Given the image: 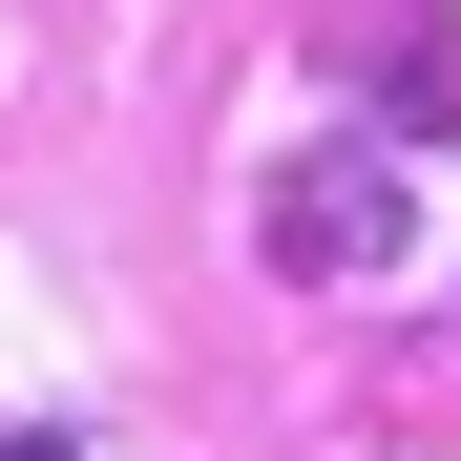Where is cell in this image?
I'll return each mask as SVG.
<instances>
[{
  "mask_svg": "<svg viewBox=\"0 0 461 461\" xmlns=\"http://www.w3.org/2000/svg\"><path fill=\"white\" fill-rule=\"evenodd\" d=\"M336 63L377 85V147H440V126H461V22H440V0H357Z\"/></svg>",
  "mask_w": 461,
  "mask_h": 461,
  "instance_id": "2",
  "label": "cell"
},
{
  "mask_svg": "<svg viewBox=\"0 0 461 461\" xmlns=\"http://www.w3.org/2000/svg\"><path fill=\"white\" fill-rule=\"evenodd\" d=\"M252 252L294 294H357V273H399L420 252V147H294L273 210H252Z\"/></svg>",
  "mask_w": 461,
  "mask_h": 461,
  "instance_id": "1",
  "label": "cell"
},
{
  "mask_svg": "<svg viewBox=\"0 0 461 461\" xmlns=\"http://www.w3.org/2000/svg\"><path fill=\"white\" fill-rule=\"evenodd\" d=\"M0 461H85V440H0Z\"/></svg>",
  "mask_w": 461,
  "mask_h": 461,
  "instance_id": "3",
  "label": "cell"
}]
</instances>
